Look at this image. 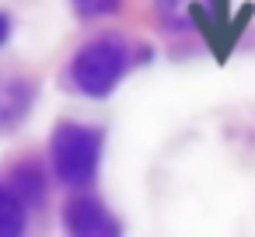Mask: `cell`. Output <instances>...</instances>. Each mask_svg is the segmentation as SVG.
Listing matches in <instances>:
<instances>
[{"mask_svg":"<svg viewBox=\"0 0 255 237\" xmlns=\"http://www.w3.org/2000/svg\"><path fill=\"white\" fill-rule=\"evenodd\" d=\"M21 230H25L21 195L11 185H0V237L4 234H21Z\"/></svg>","mask_w":255,"mask_h":237,"instance_id":"cell-5","label":"cell"},{"mask_svg":"<svg viewBox=\"0 0 255 237\" xmlns=\"http://www.w3.org/2000/svg\"><path fill=\"white\" fill-rule=\"evenodd\" d=\"M98 150H102V133L88 126H60L53 136V164L63 185H88L98 171Z\"/></svg>","mask_w":255,"mask_h":237,"instance_id":"cell-2","label":"cell"},{"mask_svg":"<svg viewBox=\"0 0 255 237\" xmlns=\"http://www.w3.org/2000/svg\"><path fill=\"white\" fill-rule=\"evenodd\" d=\"M7 35H11V21H7V14H0V46L7 42Z\"/></svg>","mask_w":255,"mask_h":237,"instance_id":"cell-8","label":"cell"},{"mask_svg":"<svg viewBox=\"0 0 255 237\" xmlns=\"http://www.w3.org/2000/svg\"><path fill=\"white\" fill-rule=\"evenodd\" d=\"M63 223H67L70 234H81V237H98V234H116L119 230V223L91 199L70 202L67 213H63Z\"/></svg>","mask_w":255,"mask_h":237,"instance_id":"cell-3","label":"cell"},{"mask_svg":"<svg viewBox=\"0 0 255 237\" xmlns=\"http://www.w3.org/2000/svg\"><path fill=\"white\" fill-rule=\"evenodd\" d=\"M32 105V87L14 77H0V129H11L14 122L25 119Z\"/></svg>","mask_w":255,"mask_h":237,"instance_id":"cell-4","label":"cell"},{"mask_svg":"<svg viewBox=\"0 0 255 237\" xmlns=\"http://www.w3.org/2000/svg\"><path fill=\"white\" fill-rule=\"evenodd\" d=\"M74 7L84 18H102V14H112L119 7V0H74Z\"/></svg>","mask_w":255,"mask_h":237,"instance_id":"cell-7","label":"cell"},{"mask_svg":"<svg viewBox=\"0 0 255 237\" xmlns=\"http://www.w3.org/2000/svg\"><path fill=\"white\" fill-rule=\"evenodd\" d=\"M199 4H203V0H157V11H161L168 21H175V25H185L189 14H192Z\"/></svg>","mask_w":255,"mask_h":237,"instance_id":"cell-6","label":"cell"},{"mask_svg":"<svg viewBox=\"0 0 255 237\" xmlns=\"http://www.w3.org/2000/svg\"><path fill=\"white\" fill-rule=\"evenodd\" d=\"M129 67V53L119 39H98L91 46H84L70 67V80L77 84V91L91 94V98H105L119 77Z\"/></svg>","mask_w":255,"mask_h":237,"instance_id":"cell-1","label":"cell"}]
</instances>
